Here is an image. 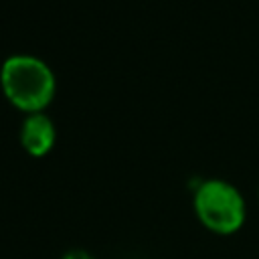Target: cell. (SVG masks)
I'll return each mask as SVG.
<instances>
[{
    "mask_svg": "<svg viewBox=\"0 0 259 259\" xmlns=\"http://www.w3.org/2000/svg\"><path fill=\"white\" fill-rule=\"evenodd\" d=\"M2 87L16 105L24 109H40L53 95L55 79L40 59L14 55L2 65Z\"/></svg>",
    "mask_w": 259,
    "mask_h": 259,
    "instance_id": "obj_1",
    "label": "cell"
},
{
    "mask_svg": "<svg viewBox=\"0 0 259 259\" xmlns=\"http://www.w3.org/2000/svg\"><path fill=\"white\" fill-rule=\"evenodd\" d=\"M198 219L214 233L229 235L243 225L245 202L235 186L223 180H206L194 196Z\"/></svg>",
    "mask_w": 259,
    "mask_h": 259,
    "instance_id": "obj_2",
    "label": "cell"
},
{
    "mask_svg": "<svg viewBox=\"0 0 259 259\" xmlns=\"http://www.w3.org/2000/svg\"><path fill=\"white\" fill-rule=\"evenodd\" d=\"M53 142H55V127H53V121L47 115L32 113L24 119V123H22V144L30 154L40 156V154L49 152Z\"/></svg>",
    "mask_w": 259,
    "mask_h": 259,
    "instance_id": "obj_3",
    "label": "cell"
},
{
    "mask_svg": "<svg viewBox=\"0 0 259 259\" xmlns=\"http://www.w3.org/2000/svg\"><path fill=\"white\" fill-rule=\"evenodd\" d=\"M63 259H93L89 253H85V251H71V253H67Z\"/></svg>",
    "mask_w": 259,
    "mask_h": 259,
    "instance_id": "obj_4",
    "label": "cell"
}]
</instances>
